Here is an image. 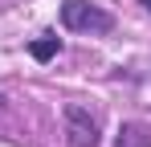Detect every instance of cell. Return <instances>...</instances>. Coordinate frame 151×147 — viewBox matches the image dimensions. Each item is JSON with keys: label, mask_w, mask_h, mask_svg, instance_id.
Returning <instances> with one entry per match:
<instances>
[{"label": "cell", "mask_w": 151, "mask_h": 147, "mask_svg": "<svg viewBox=\"0 0 151 147\" xmlns=\"http://www.w3.org/2000/svg\"><path fill=\"white\" fill-rule=\"evenodd\" d=\"M61 24L74 29V33H110L114 17L98 8V4H86V0H65L61 4Z\"/></svg>", "instance_id": "1"}, {"label": "cell", "mask_w": 151, "mask_h": 147, "mask_svg": "<svg viewBox=\"0 0 151 147\" xmlns=\"http://www.w3.org/2000/svg\"><path fill=\"white\" fill-rule=\"evenodd\" d=\"M65 131H70L74 147H98V135H102L98 110H90V106H82V102H70V106H65Z\"/></svg>", "instance_id": "2"}, {"label": "cell", "mask_w": 151, "mask_h": 147, "mask_svg": "<svg viewBox=\"0 0 151 147\" xmlns=\"http://www.w3.org/2000/svg\"><path fill=\"white\" fill-rule=\"evenodd\" d=\"M114 147H151V131L143 127V122H123Z\"/></svg>", "instance_id": "3"}, {"label": "cell", "mask_w": 151, "mask_h": 147, "mask_svg": "<svg viewBox=\"0 0 151 147\" xmlns=\"http://www.w3.org/2000/svg\"><path fill=\"white\" fill-rule=\"evenodd\" d=\"M57 49H61L57 37H37V41L29 45V53H33V61H53V57H57Z\"/></svg>", "instance_id": "4"}, {"label": "cell", "mask_w": 151, "mask_h": 147, "mask_svg": "<svg viewBox=\"0 0 151 147\" xmlns=\"http://www.w3.org/2000/svg\"><path fill=\"white\" fill-rule=\"evenodd\" d=\"M143 4H147V12H151V0H143Z\"/></svg>", "instance_id": "5"}, {"label": "cell", "mask_w": 151, "mask_h": 147, "mask_svg": "<svg viewBox=\"0 0 151 147\" xmlns=\"http://www.w3.org/2000/svg\"><path fill=\"white\" fill-rule=\"evenodd\" d=\"M0 106H4V94H0Z\"/></svg>", "instance_id": "6"}]
</instances>
